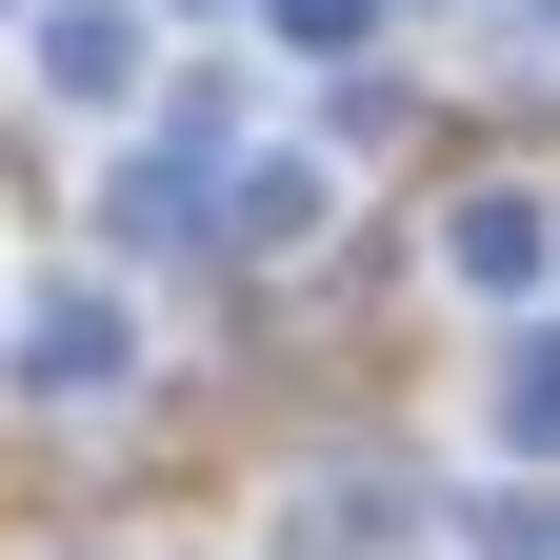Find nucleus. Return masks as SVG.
I'll return each instance as SVG.
<instances>
[{"label": "nucleus", "mask_w": 560, "mask_h": 560, "mask_svg": "<svg viewBox=\"0 0 560 560\" xmlns=\"http://www.w3.org/2000/svg\"><path fill=\"white\" fill-rule=\"evenodd\" d=\"M460 280L521 301V280H540V200H460Z\"/></svg>", "instance_id": "3"}, {"label": "nucleus", "mask_w": 560, "mask_h": 560, "mask_svg": "<svg viewBox=\"0 0 560 560\" xmlns=\"http://www.w3.org/2000/svg\"><path fill=\"white\" fill-rule=\"evenodd\" d=\"M40 81L60 101H120L140 81V21H120V0H60V21H40Z\"/></svg>", "instance_id": "2"}, {"label": "nucleus", "mask_w": 560, "mask_h": 560, "mask_svg": "<svg viewBox=\"0 0 560 560\" xmlns=\"http://www.w3.org/2000/svg\"><path fill=\"white\" fill-rule=\"evenodd\" d=\"M501 420H521V441L560 460V340H521V381H501Z\"/></svg>", "instance_id": "5"}, {"label": "nucleus", "mask_w": 560, "mask_h": 560, "mask_svg": "<svg viewBox=\"0 0 560 560\" xmlns=\"http://www.w3.org/2000/svg\"><path fill=\"white\" fill-rule=\"evenodd\" d=\"M381 521H400V501H381V480H320V501H301V521H280V540H301V560H381Z\"/></svg>", "instance_id": "4"}, {"label": "nucleus", "mask_w": 560, "mask_h": 560, "mask_svg": "<svg viewBox=\"0 0 560 560\" xmlns=\"http://www.w3.org/2000/svg\"><path fill=\"white\" fill-rule=\"evenodd\" d=\"M21 361H40V400H101V381H120V301H101V280H60V301L21 320Z\"/></svg>", "instance_id": "1"}]
</instances>
